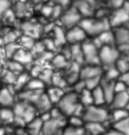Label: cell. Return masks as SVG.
Here are the masks:
<instances>
[{
	"label": "cell",
	"instance_id": "24",
	"mask_svg": "<svg viewBox=\"0 0 129 135\" xmlns=\"http://www.w3.org/2000/svg\"><path fill=\"white\" fill-rule=\"evenodd\" d=\"M61 135H85L84 127H76L72 124L66 123L63 128Z\"/></svg>",
	"mask_w": 129,
	"mask_h": 135
},
{
	"label": "cell",
	"instance_id": "40",
	"mask_svg": "<svg viewBox=\"0 0 129 135\" xmlns=\"http://www.w3.org/2000/svg\"><path fill=\"white\" fill-rule=\"evenodd\" d=\"M85 135H87V134H85Z\"/></svg>",
	"mask_w": 129,
	"mask_h": 135
},
{
	"label": "cell",
	"instance_id": "6",
	"mask_svg": "<svg viewBox=\"0 0 129 135\" xmlns=\"http://www.w3.org/2000/svg\"><path fill=\"white\" fill-rule=\"evenodd\" d=\"M83 52V59L85 64L89 65H100V47L94 40H84L81 44Z\"/></svg>",
	"mask_w": 129,
	"mask_h": 135
},
{
	"label": "cell",
	"instance_id": "36",
	"mask_svg": "<svg viewBox=\"0 0 129 135\" xmlns=\"http://www.w3.org/2000/svg\"><path fill=\"white\" fill-rule=\"evenodd\" d=\"M32 2H34V4H38V2H40V1H43V0H31Z\"/></svg>",
	"mask_w": 129,
	"mask_h": 135
},
{
	"label": "cell",
	"instance_id": "15",
	"mask_svg": "<svg viewBox=\"0 0 129 135\" xmlns=\"http://www.w3.org/2000/svg\"><path fill=\"white\" fill-rule=\"evenodd\" d=\"M33 105H34L38 115H42V114H45V113H49L50 110H51V108L53 107V103L50 101V98L47 97V95L44 91V93L39 96V98L36 101V103Z\"/></svg>",
	"mask_w": 129,
	"mask_h": 135
},
{
	"label": "cell",
	"instance_id": "14",
	"mask_svg": "<svg viewBox=\"0 0 129 135\" xmlns=\"http://www.w3.org/2000/svg\"><path fill=\"white\" fill-rule=\"evenodd\" d=\"M100 85H101L102 90H103V93H104V96H106L107 104L109 105L111 100H113L114 96H115V81H111V79H108L102 76Z\"/></svg>",
	"mask_w": 129,
	"mask_h": 135
},
{
	"label": "cell",
	"instance_id": "39",
	"mask_svg": "<svg viewBox=\"0 0 129 135\" xmlns=\"http://www.w3.org/2000/svg\"><path fill=\"white\" fill-rule=\"evenodd\" d=\"M7 135H12V134H7Z\"/></svg>",
	"mask_w": 129,
	"mask_h": 135
},
{
	"label": "cell",
	"instance_id": "8",
	"mask_svg": "<svg viewBox=\"0 0 129 135\" xmlns=\"http://www.w3.org/2000/svg\"><path fill=\"white\" fill-rule=\"evenodd\" d=\"M66 123H68V119H53V117H50L46 121H43V128L40 135L61 134Z\"/></svg>",
	"mask_w": 129,
	"mask_h": 135
},
{
	"label": "cell",
	"instance_id": "22",
	"mask_svg": "<svg viewBox=\"0 0 129 135\" xmlns=\"http://www.w3.org/2000/svg\"><path fill=\"white\" fill-rule=\"evenodd\" d=\"M91 95H92V102H94L95 105H108L107 104L106 96H104V93H103V90H102L101 85L92 89Z\"/></svg>",
	"mask_w": 129,
	"mask_h": 135
},
{
	"label": "cell",
	"instance_id": "28",
	"mask_svg": "<svg viewBox=\"0 0 129 135\" xmlns=\"http://www.w3.org/2000/svg\"><path fill=\"white\" fill-rule=\"evenodd\" d=\"M113 128H115L116 131L121 132V133L125 135H129V116L118 122L113 123Z\"/></svg>",
	"mask_w": 129,
	"mask_h": 135
},
{
	"label": "cell",
	"instance_id": "13",
	"mask_svg": "<svg viewBox=\"0 0 129 135\" xmlns=\"http://www.w3.org/2000/svg\"><path fill=\"white\" fill-rule=\"evenodd\" d=\"M96 39H94V42L96 43V45L98 47L102 46H111V45H115V37H114V31L111 28L106 30L98 35L97 37H95Z\"/></svg>",
	"mask_w": 129,
	"mask_h": 135
},
{
	"label": "cell",
	"instance_id": "20",
	"mask_svg": "<svg viewBox=\"0 0 129 135\" xmlns=\"http://www.w3.org/2000/svg\"><path fill=\"white\" fill-rule=\"evenodd\" d=\"M45 94L47 95V97L50 98V101H51L53 104H57V103L59 102V100L63 97V95L65 94V91H64V89H62V88L52 85L45 91Z\"/></svg>",
	"mask_w": 129,
	"mask_h": 135
},
{
	"label": "cell",
	"instance_id": "32",
	"mask_svg": "<svg viewBox=\"0 0 129 135\" xmlns=\"http://www.w3.org/2000/svg\"><path fill=\"white\" fill-rule=\"evenodd\" d=\"M125 1H126V0H109L108 5H109V7H110V8L117 9V8H120L123 4H125Z\"/></svg>",
	"mask_w": 129,
	"mask_h": 135
},
{
	"label": "cell",
	"instance_id": "35",
	"mask_svg": "<svg viewBox=\"0 0 129 135\" xmlns=\"http://www.w3.org/2000/svg\"><path fill=\"white\" fill-rule=\"evenodd\" d=\"M17 135H30V134H28L27 132L25 131V128H23V129L19 128V129H18V132H17Z\"/></svg>",
	"mask_w": 129,
	"mask_h": 135
},
{
	"label": "cell",
	"instance_id": "19",
	"mask_svg": "<svg viewBox=\"0 0 129 135\" xmlns=\"http://www.w3.org/2000/svg\"><path fill=\"white\" fill-rule=\"evenodd\" d=\"M43 128V120L40 116H36L25 126V131L30 135H40Z\"/></svg>",
	"mask_w": 129,
	"mask_h": 135
},
{
	"label": "cell",
	"instance_id": "34",
	"mask_svg": "<svg viewBox=\"0 0 129 135\" xmlns=\"http://www.w3.org/2000/svg\"><path fill=\"white\" fill-rule=\"evenodd\" d=\"M104 135H125V134H122L121 132H118V131H116L115 128H109V129H107V132H106V134Z\"/></svg>",
	"mask_w": 129,
	"mask_h": 135
},
{
	"label": "cell",
	"instance_id": "30",
	"mask_svg": "<svg viewBox=\"0 0 129 135\" xmlns=\"http://www.w3.org/2000/svg\"><path fill=\"white\" fill-rule=\"evenodd\" d=\"M68 59L63 56V55H58L53 58V65L57 68V69H65L68 66Z\"/></svg>",
	"mask_w": 129,
	"mask_h": 135
},
{
	"label": "cell",
	"instance_id": "16",
	"mask_svg": "<svg viewBox=\"0 0 129 135\" xmlns=\"http://www.w3.org/2000/svg\"><path fill=\"white\" fill-rule=\"evenodd\" d=\"M129 102V90L116 93L114 98L110 102L111 109H117V108H127V104Z\"/></svg>",
	"mask_w": 129,
	"mask_h": 135
},
{
	"label": "cell",
	"instance_id": "3",
	"mask_svg": "<svg viewBox=\"0 0 129 135\" xmlns=\"http://www.w3.org/2000/svg\"><path fill=\"white\" fill-rule=\"evenodd\" d=\"M109 115H110V112H109L104 105L92 104V105H89V107L84 108L82 117H83V120H84V123L96 122V123H104L107 126V123H110Z\"/></svg>",
	"mask_w": 129,
	"mask_h": 135
},
{
	"label": "cell",
	"instance_id": "10",
	"mask_svg": "<svg viewBox=\"0 0 129 135\" xmlns=\"http://www.w3.org/2000/svg\"><path fill=\"white\" fill-rule=\"evenodd\" d=\"M81 20H82V16L75 6H71L70 8L65 9L61 16L62 25L66 28H71L73 26L80 25Z\"/></svg>",
	"mask_w": 129,
	"mask_h": 135
},
{
	"label": "cell",
	"instance_id": "11",
	"mask_svg": "<svg viewBox=\"0 0 129 135\" xmlns=\"http://www.w3.org/2000/svg\"><path fill=\"white\" fill-rule=\"evenodd\" d=\"M87 38H88L87 33L84 32V30L80 25L68 28V31L65 32V39L70 45L82 44L84 40H87Z\"/></svg>",
	"mask_w": 129,
	"mask_h": 135
},
{
	"label": "cell",
	"instance_id": "31",
	"mask_svg": "<svg viewBox=\"0 0 129 135\" xmlns=\"http://www.w3.org/2000/svg\"><path fill=\"white\" fill-rule=\"evenodd\" d=\"M8 70L9 71H12L13 74H16V75H19V74H21L23 72V64H20L19 62H17V61H12V62H9L8 63Z\"/></svg>",
	"mask_w": 129,
	"mask_h": 135
},
{
	"label": "cell",
	"instance_id": "2",
	"mask_svg": "<svg viewBox=\"0 0 129 135\" xmlns=\"http://www.w3.org/2000/svg\"><path fill=\"white\" fill-rule=\"evenodd\" d=\"M13 112H14V121L13 123L18 128H25V126L33 120L36 116H38V113L36 110L34 105L31 104L25 101H17L13 104Z\"/></svg>",
	"mask_w": 129,
	"mask_h": 135
},
{
	"label": "cell",
	"instance_id": "38",
	"mask_svg": "<svg viewBox=\"0 0 129 135\" xmlns=\"http://www.w3.org/2000/svg\"><path fill=\"white\" fill-rule=\"evenodd\" d=\"M56 135H61V134H56Z\"/></svg>",
	"mask_w": 129,
	"mask_h": 135
},
{
	"label": "cell",
	"instance_id": "27",
	"mask_svg": "<svg viewBox=\"0 0 129 135\" xmlns=\"http://www.w3.org/2000/svg\"><path fill=\"white\" fill-rule=\"evenodd\" d=\"M13 59L24 65L25 63H30V62L32 61V56H31L28 52H26L25 50L19 49L18 51L16 52V55L13 56Z\"/></svg>",
	"mask_w": 129,
	"mask_h": 135
},
{
	"label": "cell",
	"instance_id": "17",
	"mask_svg": "<svg viewBox=\"0 0 129 135\" xmlns=\"http://www.w3.org/2000/svg\"><path fill=\"white\" fill-rule=\"evenodd\" d=\"M109 129L104 123H96V122H89L84 123V132L87 135H104Z\"/></svg>",
	"mask_w": 129,
	"mask_h": 135
},
{
	"label": "cell",
	"instance_id": "23",
	"mask_svg": "<svg viewBox=\"0 0 129 135\" xmlns=\"http://www.w3.org/2000/svg\"><path fill=\"white\" fill-rule=\"evenodd\" d=\"M0 121L2 123H13V121H14L13 108L12 107L0 108Z\"/></svg>",
	"mask_w": 129,
	"mask_h": 135
},
{
	"label": "cell",
	"instance_id": "1",
	"mask_svg": "<svg viewBox=\"0 0 129 135\" xmlns=\"http://www.w3.org/2000/svg\"><path fill=\"white\" fill-rule=\"evenodd\" d=\"M56 107L65 115L66 117L72 116V115H78L82 116L84 107L80 103L78 94L75 91H65L63 97L59 100V102L56 104Z\"/></svg>",
	"mask_w": 129,
	"mask_h": 135
},
{
	"label": "cell",
	"instance_id": "33",
	"mask_svg": "<svg viewBox=\"0 0 129 135\" xmlns=\"http://www.w3.org/2000/svg\"><path fill=\"white\" fill-rule=\"evenodd\" d=\"M7 8H8V2H6V0H0V17H2Z\"/></svg>",
	"mask_w": 129,
	"mask_h": 135
},
{
	"label": "cell",
	"instance_id": "21",
	"mask_svg": "<svg viewBox=\"0 0 129 135\" xmlns=\"http://www.w3.org/2000/svg\"><path fill=\"white\" fill-rule=\"evenodd\" d=\"M128 116H129V112L127 110V108H117V109H111L110 115H109V120H110V123L113 124Z\"/></svg>",
	"mask_w": 129,
	"mask_h": 135
},
{
	"label": "cell",
	"instance_id": "12",
	"mask_svg": "<svg viewBox=\"0 0 129 135\" xmlns=\"http://www.w3.org/2000/svg\"><path fill=\"white\" fill-rule=\"evenodd\" d=\"M103 76V68L101 65H89L85 64L84 66H81L80 78L83 81L94 78V77H102Z\"/></svg>",
	"mask_w": 129,
	"mask_h": 135
},
{
	"label": "cell",
	"instance_id": "37",
	"mask_svg": "<svg viewBox=\"0 0 129 135\" xmlns=\"http://www.w3.org/2000/svg\"><path fill=\"white\" fill-rule=\"evenodd\" d=\"M127 110L129 112V102H128V104H127Z\"/></svg>",
	"mask_w": 129,
	"mask_h": 135
},
{
	"label": "cell",
	"instance_id": "29",
	"mask_svg": "<svg viewBox=\"0 0 129 135\" xmlns=\"http://www.w3.org/2000/svg\"><path fill=\"white\" fill-rule=\"evenodd\" d=\"M24 89H28V90H36V91H43L45 89V84L40 81L39 78H31L28 83Z\"/></svg>",
	"mask_w": 129,
	"mask_h": 135
},
{
	"label": "cell",
	"instance_id": "5",
	"mask_svg": "<svg viewBox=\"0 0 129 135\" xmlns=\"http://www.w3.org/2000/svg\"><path fill=\"white\" fill-rule=\"evenodd\" d=\"M120 51L115 45L100 47V65L103 69L115 66L120 58Z\"/></svg>",
	"mask_w": 129,
	"mask_h": 135
},
{
	"label": "cell",
	"instance_id": "25",
	"mask_svg": "<svg viewBox=\"0 0 129 135\" xmlns=\"http://www.w3.org/2000/svg\"><path fill=\"white\" fill-rule=\"evenodd\" d=\"M30 79H31L30 75L25 74V72H21V74L17 75L16 82H14V88H16L17 90H23V89L26 86V84L28 83Z\"/></svg>",
	"mask_w": 129,
	"mask_h": 135
},
{
	"label": "cell",
	"instance_id": "9",
	"mask_svg": "<svg viewBox=\"0 0 129 135\" xmlns=\"http://www.w3.org/2000/svg\"><path fill=\"white\" fill-rule=\"evenodd\" d=\"M114 37H115V46L118 49L120 54L129 51V28L126 26L114 27Z\"/></svg>",
	"mask_w": 129,
	"mask_h": 135
},
{
	"label": "cell",
	"instance_id": "18",
	"mask_svg": "<svg viewBox=\"0 0 129 135\" xmlns=\"http://www.w3.org/2000/svg\"><path fill=\"white\" fill-rule=\"evenodd\" d=\"M14 103H16V101H14V96L11 89L7 86L4 89H0V108L13 107Z\"/></svg>",
	"mask_w": 129,
	"mask_h": 135
},
{
	"label": "cell",
	"instance_id": "26",
	"mask_svg": "<svg viewBox=\"0 0 129 135\" xmlns=\"http://www.w3.org/2000/svg\"><path fill=\"white\" fill-rule=\"evenodd\" d=\"M78 98H80V103L84 108L94 104V102H92L91 90H89V89H85V90H83L81 94H78Z\"/></svg>",
	"mask_w": 129,
	"mask_h": 135
},
{
	"label": "cell",
	"instance_id": "4",
	"mask_svg": "<svg viewBox=\"0 0 129 135\" xmlns=\"http://www.w3.org/2000/svg\"><path fill=\"white\" fill-rule=\"evenodd\" d=\"M80 26L84 30L87 36H91V37H97L101 35L103 31L109 30L110 24H109V19H101V18H82L80 23Z\"/></svg>",
	"mask_w": 129,
	"mask_h": 135
},
{
	"label": "cell",
	"instance_id": "7",
	"mask_svg": "<svg viewBox=\"0 0 129 135\" xmlns=\"http://www.w3.org/2000/svg\"><path fill=\"white\" fill-rule=\"evenodd\" d=\"M129 21V1L126 0L125 4L117 9L110 12L109 16V24L110 27H120L125 26Z\"/></svg>",
	"mask_w": 129,
	"mask_h": 135
}]
</instances>
